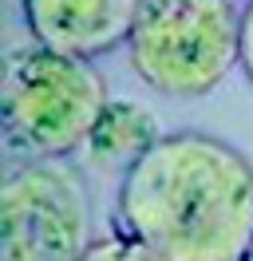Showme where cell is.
Wrapping results in <instances>:
<instances>
[{
	"label": "cell",
	"instance_id": "obj_1",
	"mask_svg": "<svg viewBox=\"0 0 253 261\" xmlns=\"http://www.w3.org/2000/svg\"><path fill=\"white\" fill-rule=\"evenodd\" d=\"M111 226L158 261L253 257V163L202 130L158 135L115 194Z\"/></svg>",
	"mask_w": 253,
	"mask_h": 261
},
{
	"label": "cell",
	"instance_id": "obj_2",
	"mask_svg": "<svg viewBox=\"0 0 253 261\" xmlns=\"http://www.w3.org/2000/svg\"><path fill=\"white\" fill-rule=\"evenodd\" d=\"M241 8L237 0H139L127 60L150 91L202 99L237 67Z\"/></svg>",
	"mask_w": 253,
	"mask_h": 261
},
{
	"label": "cell",
	"instance_id": "obj_3",
	"mask_svg": "<svg viewBox=\"0 0 253 261\" xmlns=\"http://www.w3.org/2000/svg\"><path fill=\"white\" fill-rule=\"evenodd\" d=\"M107 103V80L95 60L36 44L12 51L4 64V135L24 154L67 159L87 147Z\"/></svg>",
	"mask_w": 253,
	"mask_h": 261
},
{
	"label": "cell",
	"instance_id": "obj_4",
	"mask_svg": "<svg viewBox=\"0 0 253 261\" xmlns=\"http://www.w3.org/2000/svg\"><path fill=\"white\" fill-rule=\"evenodd\" d=\"M95 242L91 190L71 163L12 166L0 186V253L8 261H75Z\"/></svg>",
	"mask_w": 253,
	"mask_h": 261
},
{
	"label": "cell",
	"instance_id": "obj_5",
	"mask_svg": "<svg viewBox=\"0 0 253 261\" xmlns=\"http://www.w3.org/2000/svg\"><path fill=\"white\" fill-rule=\"evenodd\" d=\"M139 0H20L36 44L83 60H103L127 48Z\"/></svg>",
	"mask_w": 253,
	"mask_h": 261
},
{
	"label": "cell",
	"instance_id": "obj_6",
	"mask_svg": "<svg viewBox=\"0 0 253 261\" xmlns=\"http://www.w3.org/2000/svg\"><path fill=\"white\" fill-rule=\"evenodd\" d=\"M158 139L150 111H142L135 103H107L103 119L95 123L87 150L107 166H131L142 150Z\"/></svg>",
	"mask_w": 253,
	"mask_h": 261
},
{
	"label": "cell",
	"instance_id": "obj_7",
	"mask_svg": "<svg viewBox=\"0 0 253 261\" xmlns=\"http://www.w3.org/2000/svg\"><path fill=\"white\" fill-rule=\"evenodd\" d=\"M237 67H241V75L249 80L253 87V0H245V8H241V44H237Z\"/></svg>",
	"mask_w": 253,
	"mask_h": 261
}]
</instances>
